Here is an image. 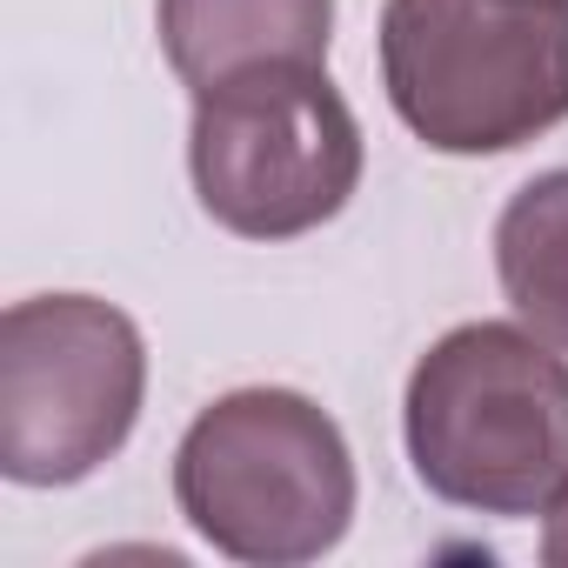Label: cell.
<instances>
[{"label":"cell","mask_w":568,"mask_h":568,"mask_svg":"<svg viewBox=\"0 0 568 568\" xmlns=\"http://www.w3.org/2000/svg\"><path fill=\"white\" fill-rule=\"evenodd\" d=\"M415 475L475 515H548L568 488V362L515 322L448 328L402 402Z\"/></svg>","instance_id":"cell-1"},{"label":"cell","mask_w":568,"mask_h":568,"mask_svg":"<svg viewBox=\"0 0 568 568\" xmlns=\"http://www.w3.org/2000/svg\"><path fill=\"white\" fill-rule=\"evenodd\" d=\"M174 501L214 555L247 568H295L348 535L355 455L308 395L234 388L181 435Z\"/></svg>","instance_id":"cell-2"},{"label":"cell","mask_w":568,"mask_h":568,"mask_svg":"<svg viewBox=\"0 0 568 568\" xmlns=\"http://www.w3.org/2000/svg\"><path fill=\"white\" fill-rule=\"evenodd\" d=\"M382 81L435 154H508L568 121V0H388Z\"/></svg>","instance_id":"cell-3"},{"label":"cell","mask_w":568,"mask_h":568,"mask_svg":"<svg viewBox=\"0 0 568 568\" xmlns=\"http://www.w3.org/2000/svg\"><path fill=\"white\" fill-rule=\"evenodd\" d=\"M187 174L241 241H295L362 187V128L322 68H261L194 94Z\"/></svg>","instance_id":"cell-4"},{"label":"cell","mask_w":568,"mask_h":568,"mask_svg":"<svg viewBox=\"0 0 568 568\" xmlns=\"http://www.w3.org/2000/svg\"><path fill=\"white\" fill-rule=\"evenodd\" d=\"M141 328L94 295H34L0 315V475L68 488L114 462L141 422Z\"/></svg>","instance_id":"cell-5"},{"label":"cell","mask_w":568,"mask_h":568,"mask_svg":"<svg viewBox=\"0 0 568 568\" xmlns=\"http://www.w3.org/2000/svg\"><path fill=\"white\" fill-rule=\"evenodd\" d=\"M168 68L207 94L261 68H322L335 0H154Z\"/></svg>","instance_id":"cell-6"},{"label":"cell","mask_w":568,"mask_h":568,"mask_svg":"<svg viewBox=\"0 0 568 568\" xmlns=\"http://www.w3.org/2000/svg\"><path fill=\"white\" fill-rule=\"evenodd\" d=\"M501 295L541 342L568 348V168L535 174L495 221Z\"/></svg>","instance_id":"cell-7"},{"label":"cell","mask_w":568,"mask_h":568,"mask_svg":"<svg viewBox=\"0 0 568 568\" xmlns=\"http://www.w3.org/2000/svg\"><path fill=\"white\" fill-rule=\"evenodd\" d=\"M541 561L548 568H568V488L548 501V528H541Z\"/></svg>","instance_id":"cell-8"}]
</instances>
